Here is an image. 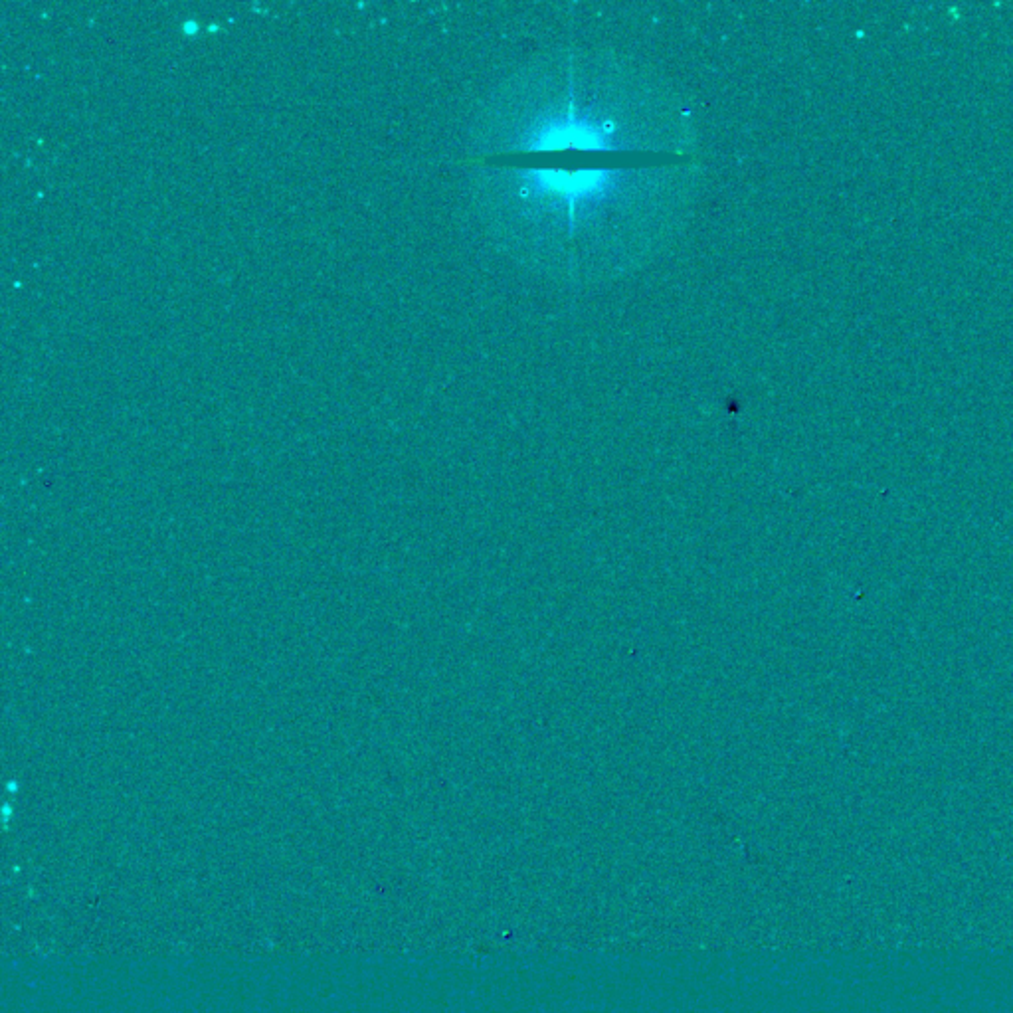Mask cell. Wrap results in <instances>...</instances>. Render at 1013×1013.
I'll use <instances>...</instances> for the list:
<instances>
[{"instance_id":"obj_2","label":"cell","mask_w":1013,"mask_h":1013,"mask_svg":"<svg viewBox=\"0 0 1013 1013\" xmlns=\"http://www.w3.org/2000/svg\"><path fill=\"white\" fill-rule=\"evenodd\" d=\"M673 171H509L499 173V190L513 198L515 222L529 236L547 244V254L578 258V270L600 254L606 240L614 254V240L624 228L634 236V224L647 220L649 208L663 198ZM644 224V222H642Z\"/></svg>"},{"instance_id":"obj_1","label":"cell","mask_w":1013,"mask_h":1013,"mask_svg":"<svg viewBox=\"0 0 1013 1013\" xmlns=\"http://www.w3.org/2000/svg\"><path fill=\"white\" fill-rule=\"evenodd\" d=\"M513 105L501 111L497 151H661L677 149V129L663 123L661 105L649 107L645 93H632L628 78H616L594 62H560Z\"/></svg>"}]
</instances>
